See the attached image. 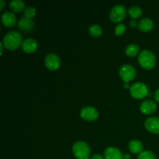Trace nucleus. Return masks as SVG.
<instances>
[{"label": "nucleus", "mask_w": 159, "mask_h": 159, "mask_svg": "<svg viewBox=\"0 0 159 159\" xmlns=\"http://www.w3.org/2000/svg\"><path fill=\"white\" fill-rule=\"evenodd\" d=\"M23 37L19 31L11 30L9 31L4 36L2 43L5 48L9 51H16L18 49L23 43Z\"/></svg>", "instance_id": "obj_1"}, {"label": "nucleus", "mask_w": 159, "mask_h": 159, "mask_svg": "<svg viewBox=\"0 0 159 159\" xmlns=\"http://www.w3.org/2000/svg\"><path fill=\"white\" fill-rule=\"evenodd\" d=\"M138 62L143 68L152 69L156 64V57L152 51L149 50H143L138 57Z\"/></svg>", "instance_id": "obj_2"}, {"label": "nucleus", "mask_w": 159, "mask_h": 159, "mask_svg": "<svg viewBox=\"0 0 159 159\" xmlns=\"http://www.w3.org/2000/svg\"><path fill=\"white\" fill-rule=\"evenodd\" d=\"M72 153L77 159H89L91 149L89 145L83 141H76L72 146Z\"/></svg>", "instance_id": "obj_3"}, {"label": "nucleus", "mask_w": 159, "mask_h": 159, "mask_svg": "<svg viewBox=\"0 0 159 159\" xmlns=\"http://www.w3.org/2000/svg\"><path fill=\"white\" fill-rule=\"evenodd\" d=\"M130 94L134 99H143L148 94V88L143 82H135L133 85H130Z\"/></svg>", "instance_id": "obj_4"}, {"label": "nucleus", "mask_w": 159, "mask_h": 159, "mask_svg": "<svg viewBox=\"0 0 159 159\" xmlns=\"http://www.w3.org/2000/svg\"><path fill=\"white\" fill-rule=\"evenodd\" d=\"M127 10L125 6L123 5H115L110 11V19L113 23H119L122 21L126 16Z\"/></svg>", "instance_id": "obj_5"}, {"label": "nucleus", "mask_w": 159, "mask_h": 159, "mask_svg": "<svg viewBox=\"0 0 159 159\" xmlns=\"http://www.w3.org/2000/svg\"><path fill=\"white\" fill-rule=\"evenodd\" d=\"M119 75L124 82H130L136 76V70L132 65H124L119 70Z\"/></svg>", "instance_id": "obj_6"}, {"label": "nucleus", "mask_w": 159, "mask_h": 159, "mask_svg": "<svg viewBox=\"0 0 159 159\" xmlns=\"http://www.w3.org/2000/svg\"><path fill=\"white\" fill-rule=\"evenodd\" d=\"M44 64L50 71L57 70L61 66V59L58 55L54 53H49L44 58Z\"/></svg>", "instance_id": "obj_7"}, {"label": "nucleus", "mask_w": 159, "mask_h": 159, "mask_svg": "<svg viewBox=\"0 0 159 159\" xmlns=\"http://www.w3.org/2000/svg\"><path fill=\"white\" fill-rule=\"evenodd\" d=\"M80 116L86 121H94L99 117V112L97 109L90 106H86L80 110Z\"/></svg>", "instance_id": "obj_8"}, {"label": "nucleus", "mask_w": 159, "mask_h": 159, "mask_svg": "<svg viewBox=\"0 0 159 159\" xmlns=\"http://www.w3.org/2000/svg\"><path fill=\"white\" fill-rule=\"evenodd\" d=\"M144 127L148 131L152 134H159V117L158 116H151L148 118L144 122Z\"/></svg>", "instance_id": "obj_9"}, {"label": "nucleus", "mask_w": 159, "mask_h": 159, "mask_svg": "<svg viewBox=\"0 0 159 159\" xmlns=\"http://www.w3.org/2000/svg\"><path fill=\"white\" fill-rule=\"evenodd\" d=\"M157 110V104L152 99H145L143 101L140 106V110L145 115H150L155 113Z\"/></svg>", "instance_id": "obj_10"}, {"label": "nucleus", "mask_w": 159, "mask_h": 159, "mask_svg": "<svg viewBox=\"0 0 159 159\" xmlns=\"http://www.w3.org/2000/svg\"><path fill=\"white\" fill-rule=\"evenodd\" d=\"M38 48V43L34 38H26L22 43V49L27 54H31L37 51Z\"/></svg>", "instance_id": "obj_11"}, {"label": "nucleus", "mask_w": 159, "mask_h": 159, "mask_svg": "<svg viewBox=\"0 0 159 159\" xmlns=\"http://www.w3.org/2000/svg\"><path fill=\"white\" fill-rule=\"evenodd\" d=\"M2 23L6 27H12L16 23V16L10 11H6L2 14Z\"/></svg>", "instance_id": "obj_12"}, {"label": "nucleus", "mask_w": 159, "mask_h": 159, "mask_svg": "<svg viewBox=\"0 0 159 159\" xmlns=\"http://www.w3.org/2000/svg\"><path fill=\"white\" fill-rule=\"evenodd\" d=\"M124 154L120 149L115 147H108L104 151L105 159H123Z\"/></svg>", "instance_id": "obj_13"}, {"label": "nucleus", "mask_w": 159, "mask_h": 159, "mask_svg": "<svg viewBox=\"0 0 159 159\" xmlns=\"http://www.w3.org/2000/svg\"><path fill=\"white\" fill-rule=\"evenodd\" d=\"M34 22L30 19L21 17L18 22V27L23 32H29L34 28Z\"/></svg>", "instance_id": "obj_14"}, {"label": "nucleus", "mask_w": 159, "mask_h": 159, "mask_svg": "<svg viewBox=\"0 0 159 159\" xmlns=\"http://www.w3.org/2000/svg\"><path fill=\"white\" fill-rule=\"evenodd\" d=\"M138 29L140 30V31L141 32H149V31L152 30L154 27V22L152 19L148 18H143L138 22Z\"/></svg>", "instance_id": "obj_15"}, {"label": "nucleus", "mask_w": 159, "mask_h": 159, "mask_svg": "<svg viewBox=\"0 0 159 159\" xmlns=\"http://www.w3.org/2000/svg\"><path fill=\"white\" fill-rule=\"evenodd\" d=\"M143 144L138 140H132L128 144V149L131 153L140 155L143 152Z\"/></svg>", "instance_id": "obj_16"}, {"label": "nucleus", "mask_w": 159, "mask_h": 159, "mask_svg": "<svg viewBox=\"0 0 159 159\" xmlns=\"http://www.w3.org/2000/svg\"><path fill=\"white\" fill-rule=\"evenodd\" d=\"M9 8L14 12H20L25 10V3L22 0H12L9 2Z\"/></svg>", "instance_id": "obj_17"}, {"label": "nucleus", "mask_w": 159, "mask_h": 159, "mask_svg": "<svg viewBox=\"0 0 159 159\" xmlns=\"http://www.w3.org/2000/svg\"><path fill=\"white\" fill-rule=\"evenodd\" d=\"M140 51V48L135 43H130L127 46L125 49V53L129 57H135L138 54Z\"/></svg>", "instance_id": "obj_18"}, {"label": "nucleus", "mask_w": 159, "mask_h": 159, "mask_svg": "<svg viewBox=\"0 0 159 159\" xmlns=\"http://www.w3.org/2000/svg\"><path fill=\"white\" fill-rule=\"evenodd\" d=\"M89 33L93 37H99L102 34V30L99 25L92 24L89 28Z\"/></svg>", "instance_id": "obj_19"}, {"label": "nucleus", "mask_w": 159, "mask_h": 159, "mask_svg": "<svg viewBox=\"0 0 159 159\" xmlns=\"http://www.w3.org/2000/svg\"><path fill=\"white\" fill-rule=\"evenodd\" d=\"M127 12L133 18V20L140 18L141 16V15H142V10L138 6H133L129 8Z\"/></svg>", "instance_id": "obj_20"}, {"label": "nucleus", "mask_w": 159, "mask_h": 159, "mask_svg": "<svg viewBox=\"0 0 159 159\" xmlns=\"http://www.w3.org/2000/svg\"><path fill=\"white\" fill-rule=\"evenodd\" d=\"M36 12H37V11H36L35 8L33 7V6H27V7H26V9H25L24 12H23V13H24V17L32 20V19L35 16Z\"/></svg>", "instance_id": "obj_21"}, {"label": "nucleus", "mask_w": 159, "mask_h": 159, "mask_svg": "<svg viewBox=\"0 0 159 159\" xmlns=\"http://www.w3.org/2000/svg\"><path fill=\"white\" fill-rule=\"evenodd\" d=\"M137 159H157L156 156L153 152L150 151H143L140 155H138Z\"/></svg>", "instance_id": "obj_22"}, {"label": "nucleus", "mask_w": 159, "mask_h": 159, "mask_svg": "<svg viewBox=\"0 0 159 159\" xmlns=\"http://www.w3.org/2000/svg\"><path fill=\"white\" fill-rule=\"evenodd\" d=\"M126 30V26L125 25L123 24V23H119V24H117L116 26V27H115V34H116V36H120L122 35L123 34H124V32H125Z\"/></svg>", "instance_id": "obj_23"}, {"label": "nucleus", "mask_w": 159, "mask_h": 159, "mask_svg": "<svg viewBox=\"0 0 159 159\" xmlns=\"http://www.w3.org/2000/svg\"><path fill=\"white\" fill-rule=\"evenodd\" d=\"M89 159H105L102 155H99V154H96V155H93V156L90 157Z\"/></svg>", "instance_id": "obj_24"}, {"label": "nucleus", "mask_w": 159, "mask_h": 159, "mask_svg": "<svg viewBox=\"0 0 159 159\" xmlns=\"http://www.w3.org/2000/svg\"><path fill=\"white\" fill-rule=\"evenodd\" d=\"M138 23H137V21L135 20H131L130 21V26L131 27H136V26H138Z\"/></svg>", "instance_id": "obj_25"}, {"label": "nucleus", "mask_w": 159, "mask_h": 159, "mask_svg": "<svg viewBox=\"0 0 159 159\" xmlns=\"http://www.w3.org/2000/svg\"><path fill=\"white\" fill-rule=\"evenodd\" d=\"M155 100L157 101V102H159V89H158L156 90V92H155Z\"/></svg>", "instance_id": "obj_26"}, {"label": "nucleus", "mask_w": 159, "mask_h": 159, "mask_svg": "<svg viewBox=\"0 0 159 159\" xmlns=\"http://www.w3.org/2000/svg\"><path fill=\"white\" fill-rule=\"evenodd\" d=\"M130 158H131V157H130V155H129L128 153L124 154V156H123V159H130Z\"/></svg>", "instance_id": "obj_27"}, {"label": "nucleus", "mask_w": 159, "mask_h": 159, "mask_svg": "<svg viewBox=\"0 0 159 159\" xmlns=\"http://www.w3.org/2000/svg\"><path fill=\"white\" fill-rule=\"evenodd\" d=\"M0 3H1V7H0V10L2 11V9H4V7H5V1H4V0H1V1H0Z\"/></svg>", "instance_id": "obj_28"}, {"label": "nucleus", "mask_w": 159, "mask_h": 159, "mask_svg": "<svg viewBox=\"0 0 159 159\" xmlns=\"http://www.w3.org/2000/svg\"><path fill=\"white\" fill-rule=\"evenodd\" d=\"M124 87L125 89H130V85H129V82H124Z\"/></svg>", "instance_id": "obj_29"}, {"label": "nucleus", "mask_w": 159, "mask_h": 159, "mask_svg": "<svg viewBox=\"0 0 159 159\" xmlns=\"http://www.w3.org/2000/svg\"><path fill=\"white\" fill-rule=\"evenodd\" d=\"M0 47H1V54H2V53H3V49H4V45H3L2 42V43H0Z\"/></svg>", "instance_id": "obj_30"}]
</instances>
